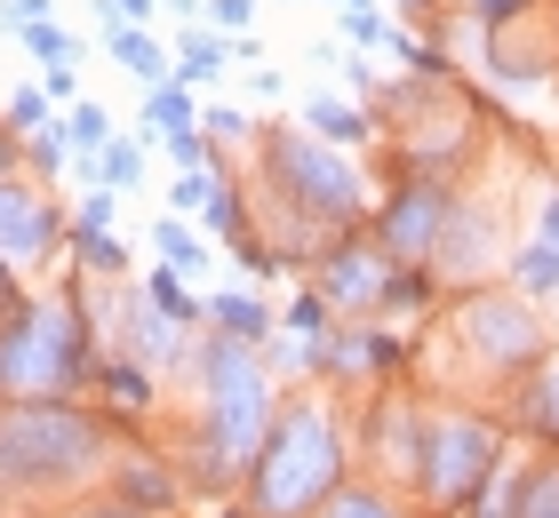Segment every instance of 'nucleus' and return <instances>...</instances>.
Segmentation results:
<instances>
[{"instance_id": "1", "label": "nucleus", "mask_w": 559, "mask_h": 518, "mask_svg": "<svg viewBox=\"0 0 559 518\" xmlns=\"http://www.w3.org/2000/svg\"><path fill=\"white\" fill-rule=\"evenodd\" d=\"M272 351L240 344L224 327L192 335V447L176 455L185 486H209V495H233L248 486V462H257L264 431H272Z\"/></svg>"}, {"instance_id": "2", "label": "nucleus", "mask_w": 559, "mask_h": 518, "mask_svg": "<svg viewBox=\"0 0 559 518\" xmlns=\"http://www.w3.org/2000/svg\"><path fill=\"white\" fill-rule=\"evenodd\" d=\"M120 455V423L81 399H0V503H72Z\"/></svg>"}, {"instance_id": "3", "label": "nucleus", "mask_w": 559, "mask_h": 518, "mask_svg": "<svg viewBox=\"0 0 559 518\" xmlns=\"http://www.w3.org/2000/svg\"><path fill=\"white\" fill-rule=\"evenodd\" d=\"M96 311L81 272L0 327V399H81L96 383Z\"/></svg>"}, {"instance_id": "4", "label": "nucleus", "mask_w": 559, "mask_h": 518, "mask_svg": "<svg viewBox=\"0 0 559 518\" xmlns=\"http://www.w3.org/2000/svg\"><path fill=\"white\" fill-rule=\"evenodd\" d=\"M344 486V431L320 399H280L257 462H248V510L257 518H320Z\"/></svg>"}, {"instance_id": "5", "label": "nucleus", "mask_w": 559, "mask_h": 518, "mask_svg": "<svg viewBox=\"0 0 559 518\" xmlns=\"http://www.w3.org/2000/svg\"><path fill=\"white\" fill-rule=\"evenodd\" d=\"M257 192L272 207H296L312 231H360L368 184L336 144H320L312 128H257Z\"/></svg>"}, {"instance_id": "6", "label": "nucleus", "mask_w": 559, "mask_h": 518, "mask_svg": "<svg viewBox=\"0 0 559 518\" xmlns=\"http://www.w3.org/2000/svg\"><path fill=\"white\" fill-rule=\"evenodd\" d=\"M503 462V431L488 423V414H424V495L431 510H464L479 486H488V471Z\"/></svg>"}, {"instance_id": "7", "label": "nucleus", "mask_w": 559, "mask_h": 518, "mask_svg": "<svg viewBox=\"0 0 559 518\" xmlns=\"http://www.w3.org/2000/svg\"><path fill=\"white\" fill-rule=\"evenodd\" d=\"M455 327H464V344L488 359L496 375H520V368L544 359V320H536V303H527L520 288L512 296H472Z\"/></svg>"}, {"instance_id": "8", "label": "nucleus", "mask_w": 559, "mask_h": 518, "mask_svg": "<svg viewBox=\"0 0 559 518\" xmlns=\"http://www.w3.org/2000/svg\"><path fill=\"white\" fill-rule=\"evenodd\" d=\"M72 240V216L40 184H24V176H0V255L24 272V264H48Z\"/></svg>"}, {"instance_id": "9", "label": "nucleus", "mask_w": 559, "mask_h": 518, "mask_svg": "<svg viewBox=\"0 0 559 518\" xmlns=\"http://www.w3.org/2000/svg\"><path fill=\"white\" fill-rule=\"evenodd\" d=\"M448 184H431V176H416V184H400L392 207L376 216V248L392 255V264H424L431 248H440V224H448Z\"/></svg>"}, {"instance_id": "10", "label": "nucleus", "mask_w": 559, "mask_h": 518, "mask_svg": "<svg viewBox=\"0 0 559 518\" xmlns=\"http://www.w3.org/2000/svg\"><path fill=\"white\" fill-rule=\"evenodd\" d=\"M400 264L376 240H360V231H352V240H336L320 255V296H328V311H376L384 303V279H392Z\"/></svg>"}, {"instance_id": "11", "label": "nucleus", "mask_w": 559, "mask_h": 518, "mask_svg": "<svg viewBox=\"0 0 559 518\" xmlns=\"http://www.w3.org/2000/svg\"><path fill=\"white\" fill-rule=\"evenodd\" d=\"M112 495L120 503H136V510H176V495H185V471H176V455H160V447H120L112 455Z\"/></svg>"}, {"instance_id": "12", "label": "nucleus", "mask_w": 559, "mask_h": 518, "mask_svg": "<svg viewBox=\"0 0 559 518\" xmlns=\"http://www.w3.org/2000/svg\"><path fill=\"white\" fill-rule=\"evenodd\" d=\"M105 48H112V64L129 72V81H144V88H168L176 57H168V48L144 33V24H120V33H105Z\"/></svg>"}, {"instance_id": "13", "label": "nucleus", "mask_w": 559, "mask_h": 518, "mask_svg": "<svg viewBox=\"0 0 559 518\" xmlns=\"http://www.w3.org/2000/svg\"><path fill=\"white\" fill-rule=\"evenodd\" d=\"M224 64H233V40H224L216 24H185V40H176V81L209 88V81H224Z\"/></svg>"}, {"instance_id": "14", "label": "nucleus", "mask_w": 559, "mask_h": 518, "mask_svg": "<svg viewBox=\"0 0 559 518\" xmlns=\"http://www.w3.org/2000/svg\"><path fill=\"white\" fill-rule=\"evenodd\" d=\"M209 327H224V335H240V344H257V351H272V344H280V320L264 311V296H248V288H233V296H216V303H209Z\"/></svg>"}, {"instance_id": "15", "label": "nucleus", "mask_w": 559, "mask_h": 518, "mask_svg": "<svg viewBox=\"0 0 559 518\" xmlns=\"http://www.w3.org/2000/svg\"><path fill=\"white\" fill-rule=\"evenodd\" d=\"M304 128H312L320 144H336V152H352V144H368V112L360 104H344V96H304Z\"/></svg>"}, {"instance_id": "16", "label": "nucleus", "mask_w": 559, "mask_h": 518, "mask_svg": "<svg viewBox=\"0 0 559 518\" xmlns=\"http://www.w3.org/2000/svg\"><path fill=\"white\" fill-rule=\"evenodd\" d=\"M96 391H105L112 407H160V383H152V368H144V359H129V351H120V359H105V368H96Z\"/></svg>"}, {"instance_id": "17", "label": "nucleus", "mask_w": 559, "mask_h": 518, "mask_svg": "<svg viewBox=\"0 0 559 518\" xmlns=\"http://www.w3.org/2000/svg\"><path fill=\"white\" fill-rule=\"evenodd\" d=\"M72 264H81V279H129V255H120V240L105 224H72Z\"/></svg>"}, {"instance_id": "18", "label": "nucleus", "mask_w": 559, "mask_h": 518, "mask_svg": "<svg viewBox=\"0 0 559 518\" xmlns=\"http://www.w3.org/2000/svg\"><path fill=\"white\" fill-rule=\"evenodd\" d=\"M200 231H209V240H224V248L248 240V207H240V184H233V176H216L209 207H200Z\"/></svg>"}, {"instance_id": "19", "label": "nucleus", "mask_w": 559, "mask_h": 518, "mask_svg": "<svg viewBox=\"0 0 559 518\" xmlns=\"http://www.w3.org/2000/svg\"><path fill=\"white\" fill-rule=\"evenodd\" d=\"M152 248H160L168 272H209V248H200V231H192L185 216H160V224H152Z\"/></svg>"}, {"instance_id": "20", "label": "nucleus", "mask_w": 559, "mask_h": 518, "mask_svg": "<svg viewBox=\"0 0 559 518\" xmlns=\"http://www.w3.org/2000/svg\"><path fill=\"white\" fill-rule=\"evenodd\" d=\"M64 136H72V160H96V152H105L112 136H120V128H112V112H105V104H72V120H64Z\"/></svg>"}, {"instance_id": "21", "label": "nucleus", "mask_w": 559, "mask_h": 518, "mask_svg": "<svg viewBox=\"0 0 559 518\" xmlns=\"http://www.w3.org/2000/svg\"><path fill=\"white\" fill-rule=\"evenodd\" d=\"M144 176V136H112L105 152H96V184H112V192H129Z\"/></svg>"}, {"instance_id": "22", "label": "nucleus", "mask_w": 559, "mask_h": 518, "mask_svg": "<svg viewBox=\"0 0 559 518\" xmlns=\"http://www.w3.org/2000/svg\"><path fill=\"white\" fill-rule=\"evenodd\" d=\"M512 279H520L527 296H551V288H559V248L544 240V231H536V240L520 248V264H512Z\"/></svg>"}, {"instance_id": "23", "label": "nucleus", "mask_w": 559, "mask_h": 518, "mask_svg": "<svg viewBox=\"0 0 559 518\" xmlns=\"http://www.w3.org/2000/svg\"><path fill=\"white\" fill-rule=\"evenodd\" d=\"M520 479H527V471H512V462H496V471H488V486L472 495V503H479L472 518H520Z\"/></svg>"}, {"instance_id": "24", "label": "nucleus", "mask_w": 559, "mask_h": 518, "mask_svg": "<svg viewBox=\"0 0 559 518\" xmlns=\"http://www.w3.org/2000/svg\"><path fill=\"white\" fill-rule=\"evenodd\" d=\"M520 518H559V462H527V479H520Z\"/></svg>"}, {"instance_id": "25", "label": "nucleus", "mask_w": 559, "mask_h": 518, "mask_svg": "<svg viewBox=\"0 0 559 518\" xmlns=\"http://www.w3.org/2000/svg\"><path fill=\"white\" fill-rule=\"evenodd\" d=\"M320 518H408V510H400L392 495H376V486H336Z\"/></svg>"}, {"instance_id": "26", "label": "nucleus", "mask_w": 559, "mask_h": 518, "mask_svg": "<svg viewBox=\"0 0 559 518\" xmlns=\"http://www.w3.org/2000/svg\"><path fill=\"white\" fill-rule=\"evenodd\" d=\"M144 296L160 303L168 320H185V327H200V320H209V303H192L185 288H176V272H168V264H160V272H144Z\"/></svg>"}, {"instance_id": "27", "label": "nucleus", "mask_w": 559, "mask_h": 518, "mask_svg": "<svg viewBox=\"0 0 559 518\" xmlns=\"http://www.w3.org/2000/svg\"><path fill=\"white\" fill-rule=\"evenodd\" d=\"M144 120L160 128V136H168V128H192V88H185V81H168V88H144Z\"/></svg>"}, {"instance_id": "28", "label": "nucleus", "mask_w": 559, "mask_h": 518, "mask_svg": "<svg viewBox=\"0 0 559 518\" xmlns=\"http://www.w3.org/2000/svg\"><path fill=\"white\" fill-rule=\"evenodd\" d=\"M9 33H16L24 48H33V57H48V64H64V57H81V40H72V33H64V24H48V16H40V24H9Z\"/></svg>"}, {"instance_id": "29", "label": "nucleus", "mask_w": 559, "mask_h": 518, "mask_svg": "<svg viewBox=\"0 0 559 518\" xmlns=\"http://www.w3.org/2000/svg\"><path fill=\"white\" fill-rule=\"evenodd\" d=\"M527 431L559 447V368H551L544 383H527Z\"/></svg>"}, {"instance_id": "30", "label": "nucleus", "mask_w": 559, "mask_h": 518, "mask_svg": "<svg viewBox=\"0 0 559 518\" xmlns=\"http://www.w3.org/2000/svg\"><path fill=\"white\" fill-rule=\"evenodd\" d=\"M64 152H72L64 128H33V136H24V168H33V176H57V168H64Z\"/></svg>"}, {"instance_id": "31", "label": "nucleus", "mask_w": 559, "mask_h": 518, "mask_svg": "<svg viewBox=\"0 0 559 518\" xmlns=\"http://www.w3.org/2000/svg\"><path fill=\"white\" fill-rule=\"evenodd\" d=\"M280 327H288V335H328V327H336V311H328L320 288H304V296L288 303V320H280Z\"/></svg>"}, {"instance_id": "32", "label": "nucleus", "mask_w": 559, "mask_h": 518, "mask_svg": "<svg viewBox=\"0 0 559 518\" xmlns=\"http://www.w3.org/2000/svg\"><path fill=\"white\" fill-rule=\"evenodd\" d=\"M48 104H57L48 88H16V96H9V112H0V120H9L16 136H33V128H48Z\"/></svg>"}, {"instance_id": "33", "label": "nucleus", "mask_w": 559, "mask_h": 518, "mask_svg": "<svg viewBox=\"0 0 559 518\" xmlns=\"http://www.w3.org/2000/svg\"><path fill=\"white\" fill-rule=\"evenodd\" d=\"M168 160L176 168H216V136H209V128H200V136H192V128H168Z\"/></svg>"}, {"instance_id": "34", "label": "nucleus", "mask_w": 559, "mask_h": 518, "mask_svg": "<svg viewBox=\"0 0 559 518\" xmlns=\"http://www.w3.org/2000/svg\"><path fill=\"white\" fill-rule=\"evenodd\" d=\"M48 518H152V510H136V503H120V495H81V503H57Z\"/></svg>"}, {"instance_id": "35", "label": "nucleus", "mask_w": 559, "mask_h": 518, "mask_svg": "<svg viewBox=\"0 0 559 518\" xmlns=\"http://www.w3.org/2000/svg\"><path fill=\"white\" fill-rule=\"evenodd\" d=\"M200 128H209L216 144H257V128H248V112H233V104H209V112H200Z\"/></svg>"}, {"instance_id": "36", "label": "nucleus", "mask_w": 559, "mask_h": 518, "mask_svg": "<svg viewBox=\"0 0 559 518\" xmlns=\"http://www.w3.org/2000/svg\"><path fill=\"white\" fill-rule=\"evenodd\" d=\"M344 40H352V48H384V40H392V16L352 9V16H344Z\"/></svg>"}, {"instance_id": "37", "label": "nucleus", "mask_w": 559, "mask_h": 518, "mask_svg": "<svg viewBox=\"0 0 559 518\" xmlns=\"http://www.w3.org/2000/svg\"><path fill=\"white\" fill-rule=\"evenodd\" d=\"M209 24H216L224 40H240L248 24H257V0H209Z\"/></svg>"}, {"instance_id": "38", "label": "nucleus", "mask_w": 559, "mask_h": 518, "mask_svg": "<svg viewBox=\"0 0 559 518\" xmlns=\"http://www.w3.org/2000/svg\"><path fill=\"white\" fill-rule=\"evenodd\" d=\"M112 207H120V192H112V184H88V192H81V207H72V224H112Z\"/></svg>"}, {"instance_id": "39", "label": "nucleus", "mask_w": 559, "mask_h": 518, "mask_svg": "<svg viewBox=\"0 0 559 518\" xmlns=\"http://www.w3.org/2000/svg\"><path fill=\"white\" fill-rule=\"evenodd\" d=\"M16 311H24V288H16V264H9V255H0V327H9Z\"/></svg>"}, {"instance_id": "40", "label": "nucleus", "mask_w": 559, "mask_h": 518, "mask_svg": "<svg viewBox=\"0 0 559 518\" xmlns=\"http://www.w3.org/2000/svg\"><path fill=\"white\" fill-rule=\"evenodd\" d=\"M72 64H81V57H64V64H48V96H57V104H81V81H72Z\"/></svg>"}, {"instance_id": "41", "label": "nucleus", "mask_w": 559, "mask_h": 518, "mask_svg": "<svg viewBox=\"0 0 559 518\" xmlns=\"http://www.w3.org/2000/svg\"><path fill=\"white\" fill-rule=\"evenodd\" d=\"M16 168H24V136H16L9 120H0V176H16Z\"/></svg>"}, {"instance_id": "42", "label": "nucleus", "mask_w": 559, "mask_h": 518, "mask_svg": "<svg viewBox=\"0 0 559 518\" xmlns=\"http://www.w3.org/2000/svg\"><path fill=\"white\" fill-rule=\"evenodd\" d=\"M48 9H57V0H9V24H40Z\"/></svg>"}, {"instance_id": "43", "label": "nucleus", "mask_w": 559, "mask_h": 518, "mask_svg": "<svg viewBox=\"0 0 559 518\" xmlns=\"http://www.w3.org/2000/svg\"><path fill=\"white\" fill-rule=\"evenodd\" d=\"M248 88H257V96H264V104H272V96H280V88H288V81H280V72H272V64H257V72H248Z\"/></svg>"}, {"instance_id": "44", "label": "nucleus", "mask_w": 559, "mask_h": 518, "mask_svg": "<svg viewBox=\"0 0 559 518\" xmlns=\"http://www.w3.org/2000/svg\"><path fill=\"white\" fill-rule=\"evenodd\" d=\"M544 240H551V248H559V192H551V200H544Z\"/></svg>"}, {"instance_id": "45", "label": "nucleus", "mask_w": 559, "mask_h": 518, "mask_svg": "<svg viewBox=\"0 0 559 518\" xmlns=\"http://www.w3.org/2000/svg\"><path fill=\"white\" fill-rule=\"evenodd\" d=\"M168 16H185V24H200V0H160Z\"/></svg>"}, {"instance_id": "46", "label": "nucleus", "mask_w": 559, "mask_h": 518, "mask_svg": "<svg viewBox=\"0 0 559 518\" xmlns=\"http://www.w3.org/2000/svg\"><path fill=\"white\" fill-rule=\"evenodd\" d=\"M336 9H344V16H352V9H368V0H336Z\"/></svg>"}]
</instances>
